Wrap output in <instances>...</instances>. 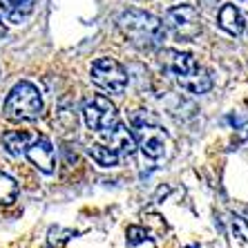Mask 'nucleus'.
<instances>
[{
  "mask_svg": "<svg viewBox=\"0 0 248 248\" xmlns=\"http://www.w3.org/2000/svg\"><path fill=\"white\" fill-rule=\"evenodd\" d=\"M25 156L29 159V163L36 168V170H41L45 174H52L56 170V150H54L52 141L47 137H38L34 139L29 148L25 150Z\"/></svg>",
  "mask_w": 248,
  "mask_h": 248,
  "instance_id": "6e6552de",
  "label": "nucleus"
},
{
  "mask_svg": "<svg viewBox=\"0 0 248 248\" xmlns=\"http://www.w3.org/2000/svg\"><path fill=\"white\" fill-rule=\"evenodd\" d=\"M87 155L92 156L101 168H114L121 161L119 152H114L110 145H90V148H87Z\"/></svg>",
  "mask_w": 248,
  "mask_h": 248,
  "instance_id": "f8f14e48",
  "label": "nucleus"
},
{
  "mask_svg": "<svg viewBox=\"0 0 248 248\" xmlns=\"http://www.w3.org/2000/svg\"><path fill=\"white\" fill-rule=\"evenodd\" d=\"M217 20H219V27L224 29V31H228L231 36H239L244 31V27H246L242 12H239L235 5H224L221 7Z\"/></svg>",
  "mask_w": 248,
  "mask_h": 248,
  "instance_id": "9d476101",
  "label": "nucleus"
},
{
  "mask_svg": "<svg viewBox=\"0 0 248 248\" xmlns=\"http://www.w3.org/2000/svg\"><path fill=\"white\" fill-rule=\"evenodd\" d=\"M83 121H85L87 130L105 134L119 123V112L108 96H92L83 105Z\"/></svg>",
  "mask_w": 248,
  "mask_h": 248,
  "instance_id": "39448f33",
  "label": "nucleus"
},
{
  "mask_svg": "<svg viewBox=\"0 0 248 248\" xmlns=\"http://www.w3.org/2000/svg\"><path fill=\"white\" fill-rule=\"evenodd\" d=\"M231 231L242 246H248V224L242 217H231Z\"/></svg>",
  "mask_w": 248,
  "mask_h": 248,
  "instance_id": "2eb2a0df",
  "label": "nucleus"
},
{
  "mask_svg": "<svg viewBox=\"0 0 248 248\" xmlns=\"http://www.w3.org/2000/svg\"><path fill=\"white\" fill-rule=\"evenodd\" d=\"M134 139H137V148L143 152L148 159H161L166 152L168 137L159 125L148 121H134Z\"/></svg>",
  "mask_w": 248,
  "mask_h": 248,
  "instance_id": "0eeeda50",
  "label": "nucleus"
},
{
  "mask_svg": "<svg viewBox=\"0 0 248 248\" xmlns=\"http://www.w3.org/2000/svg\"><path fill=\"white\" fill-rule=\"evenodd\" d=\"M34 141V137L29 132H20V130H12L2 137V143H5L7 152L14 156H25V150L29 148V143Z\"/></svg>",
  "mask_w": 248,
  "mask_h": 248,
  "instance_id": "9b49d317",
  "label": "nucleus"
},
{
  "mask_svg": "<svg viewBox=\"0 0 248 248\" xmlns=\"http://www.w3.org/2000/svg\"><path fill=\"white\" fill-rule=\"evenodd\" d=\"M5 36V25H2V20H0V38Z\"/></svg>",
  "mask_w": 248,
  "mask_h": 248,
  "instance_id": "f3484780",
  "label": "nucleus"
},
{
  "mask_svg": "<svg viewBox=\"0 0 248 248\" xmlns=\"http://www.w3.org/2000/svg\"><path fill=\"white\" fill-rule=\"evenodd\" d=\"M18 199V184L0 170V206H12Z\"/></svg>",
  "mask_w": 248,
  "mask_h": 248,
  "instance_id": "4468645a",
  "label": "nucleus"
},
{
  "mask_svg": "<svg viewBox=\"0 0 248 248\" xmlns=\"http://www.w3.org/2000/svg\"><path fill=\"white\" fill-rule=\"evenodd\" d=\"M5 116L12 121H36L43 114L41 90L29 81H20L5 98Z\"/></svg>",
  "mask_w": 248,
  "mask_h": 248,
  "instance_id": "7ed1b4c3",
  "label": "nucleus"
},
{
  "mask_svg": "<svg viewBox=\"0 0 248 248\" xmlns=\"http://www.w3.org/2000/svg\"><path fill=\"white\" fill-rule=\"evenodd\" d=\"M108 137V145H110L114 152H119V156H132L137 150V139L134 132H130L123 123H116L112 130L105 132Z\"/></svg>",
  "mask_w": 248,
  "mask_h": 248,
  "instance_id": "1a4fd4ad",
  "label": "nucleus"
},
{
  "mask_svg": "<svg viewBox=\"0 0 248 248\" xmlns=\"http://www.w3.org/2000/svg\"><path fill=\"white\" fill-rule=\"evenodd\" d=\"M127 237H130V244H139V242H143L145 232L141 228H137V226H132V228H127Z\"/></svg>",
  "mask_w": 248,
  "mask_h": 248,
  "instance_id": "dca6fc26",
  "label": "nucleus"
},
{
  "mask_svg": "<svg viewBox=\"0 0 248 248\" xmlns=\"http://www.w3.org/2000/svg\"><path fill=\"white\" fill-rule=\"evenodd\" d=\"M34 5H36V0H9L5 9L12 23H23L27 16H31Z\"/></svg>",
  "mask_w": 248,
  "mask_h": 248,
  "instance_id": "ddd939ff",
  "label": "nucleus"
},
{
  "mask_svg": "<svg viewBox=\"0 0 248 248\" xmlns=\"http://www.w3.org/2000/svg\"><path fill=\"white\" fill-rule=\"evenodd\" d=\"M7 2H9V0H0V7H7Z\"/></svg>",
  "mask_w": 248,
  "mask_h": 248,
  "instance_id": "a211bd4d",
  "label": "nucleus"
},
{
  "mask_svg": "<svg viewBox=\"0 0 248 248\" xmlns=\"http://www.w3.org/2000/svg\"><path fill=\"white\" fill-rule=\"evenodd\" d=\"M119 29L139 49H156L166 41V25L141 9H125L119 16Z\"/></svg>",
  "mask_w": 248,
  "mask_h": 248,
  "instance_id": "f257e3e1",
  "label": "nucleus"
},
{
  "mask_svg": "<svg viewBox=\"0 0 248 248\" xmlns=\"http://www.w3.org/2000/svg\"><path fill=\"white\" fill-rule=\"evenodd\" d=\"M90 76L96 87H101L108 94H123L127 87V72L119 61L110 56L96 58L90 67Z\"/></svg>",
  "mask_w": 248,
  "mask_h": 248,
  "instance_id": "20e7f679",
  "label": "nucleus"
},
{
  "mask_svg": "<svg viewBox=\"0 0 248 248\" xmlns=\"http://www.w3.org/2000/svg\"><path fill=\"white\" fill-rule=\"evenodd\" d=\"M168 69L174 76V81L181 90L190 94H206L213 87V76L208 74V69L197 65V61L186 52H170L168 54Z\"/></svg>",
  "mask_w": 248,
  "mask_h": 248,
  "instance_id": "f03ea898",
  "label": "nucleus"
},
{
  "mask_svg": "<svg viewBox=\"0 0 248 248\" xmlns=\"http://www.w3.org/2000/svg\"><path fill=\"white\" fill-rule=\"evenodd\" d=\"M166 25L177 38L181 41H195L202 34V20L199 12L192 5H177L166 14Z\"/></svg>",
  "mask_w": 248,
  "mask_h": 248,
  "instance_id": "423d86ee",
  "label": "nucleus"
}]
</instances>
